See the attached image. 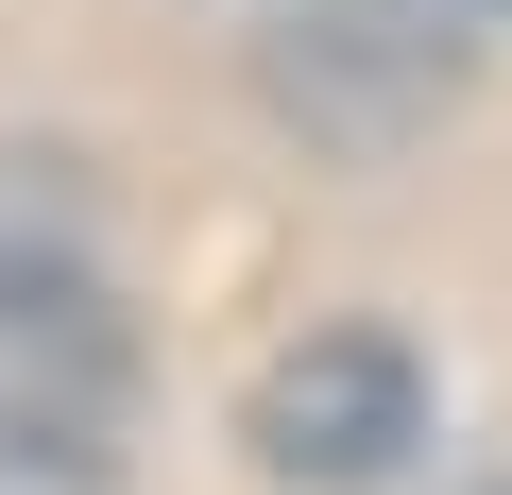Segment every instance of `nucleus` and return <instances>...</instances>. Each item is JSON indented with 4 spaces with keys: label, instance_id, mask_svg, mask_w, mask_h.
Instances as JSON below:
<instances>
[{
    "label": "nucleus",
    "instance_id": "f257e3e1",
    "mask_svg": "<svg viewBox=\"0 0 512 495\" xmlns=\"http://www.w3.org/2000/svg\"><path fill=\"white\" fill-rule=\"evenodd\" d=\"M137 325L69 257H0V495H120Z\"/></svg>",
    "mask_w": 512,
    "mask_h": 495
},
{
    "label": "nucleus",
    "instance_id": "f03ea898",
    "mask_svg": "<svg viewBox=\"0 0 512 495\" xmlns=\"http://www.w3.org/2000/svg\"><path fill=\"white\" fill-rule=\"evenodd\" d=\"M256 461L274 478H325V495H359V478H393L410 444H427V376H410V342H376V325H308L274 376H256Z\"/></svg>",
    "mask_w": 512,
    "mask_h": 495
}]
</instances>
